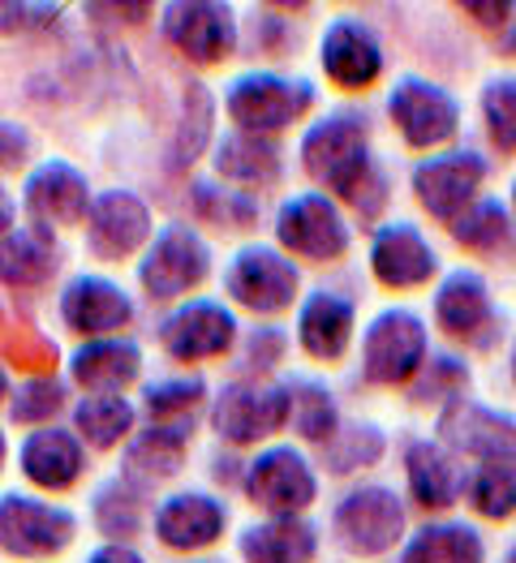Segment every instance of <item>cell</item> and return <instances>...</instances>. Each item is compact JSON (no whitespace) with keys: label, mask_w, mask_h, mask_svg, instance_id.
Instances as JSON below:
<instances>
[{"label":"cell","mask_w":516,"mask_h":563,"mask_svg":"<svg viewBox=\"0 0 516 563\" xmlns=\"http://www.w3.org/2000/svg\"><path fill=\"white\" fill-rule=\"evenodd\" d=\"M301 164L306 173L340 198H353L362 207L366 194L383 198V181L371 168V146L358 117H328L301 139Z\"/></svg>","instance_id":"6da1fadb"},{"label":"cell","mask_w":516,"mask_h":563,"mask_svg":"<svg viewBox=\"0 0 516 563\" xmlns=\"http://www.w3.org/2000/svg\"><path fill=\"white\" fill-rule=\"evenodd\" d=\"M426 366V328L409 310L378 314L362 340V375L378 387L409 383Z\"/></svg>","instance_id":"7a4b0ae2"},{"label":"cell","mask_w":516,"mask_h":563,"mask_svg":"<svg viewBox=\"0 0 516 563\" xmlns=\"http://www.w3.org/2000/svg\"><path fill=\"white\" fill-rule=\"evenodd\" d=\"M310 103H315L310 82H288L276 74H250L229 87V117L233 125H241V134L267 139L284 125H293Z\"/></svg>","instance_id":"3957f363"},{"label":"cell","mask_w":516,"mask_h":563,"mask_svg":"<svg viewBox=\"0 0 516 563\" xmlns=\"http://www.w3.org/2000/svg\"><path fill=\"white\" fill-rule=\"evenodd\" d=\"M288 413H293L288 387H276V383H233V387L220 391L211 426L229 443H259V439L284 430Z\"/></svg>","instance_id":"277c9868"},{"label":"cell","mask_w":516,"mask_h":563,"mask_svg":"<svg viewBox=\"0 0 516 563\" xmlns=\"http://www.w3.org/2000/svg\"><path fill=\"white\" fill-rule=\"evenodd\" d=\"M207 272H211L207 241L186 224H173L151 241V250H146L139 267V280L151 297H182V292L207 280Z\"/></svg>","instance_id":"5b68a950"},{"label":"cell","mask_w":516,"mask_h":563,"mask_svg":"<svg viewBox=\"0 0 516 563\" xmlns=\"http://www.w3.org/2000/svg\"><path fill=\"white\" fill-rule=\"evenodd\" d=\"M405 533V508L387 486H362L336 508V538L358 555H383Z\"/></svg>","instance_id":"8992f818"},{"label":"cell","mask_w":516,"mask_h":563,"mask_svg":"<svg viewBox=\"0 0 516 563\" xmlns=\"http://www.w3.org/2000/svg\"><path fill=\"white\" fill-rule=\"evenodd\" d=\"M276 236H281L284 250H293L301 258H315V263L340 258L349 250V224H344V216L336 211L328 194H301V198L284 202L281 220H276Z\"/></svg>","instance_id":"52a82bcc"},{"label":"cell","mask_w":516,"mask_h":563,"mask_svg":"<svg viewBox=\"0 0 516 563\" xmlns=\"http://www.w3.org/2000/svg\"><path fill=\"white\" fill-rule=\"evenodd\" d=\"M387 112H392L396 130L405 134V142L418 146V151L443 146L457 134V125H461L457 99L448 91H439V87H430V82H422V78H400L392 87Z\"/></svg>","instance_id":"ba28073f"},{"label":"cell","mask_w":516,"mask_h":563,"mask_svg":"<svg viewBox=\"0 0 516 563\" xmlns=\"http://www.w3.org/2000/svg\"><path fill=\"white\" fill-rule=\"evenodd\" d=\"M224 284L241 306H250L259 314H281L297 297V267L267 245H250L233 258Z\"/></svg>","instance_id":"9c48e42d"},{"label":"cell","mask_w":516,"mask_h":563,"mask_svg":"<svg viewBox=\"0 0 516 563\" xmlns=\"http://www.w3.org/2000/svg\"><path fill=\"white\" fill-rule=\"evenodd\" d=\"M245 490H250V499L259 504V508H267V512H276V517H297L301 508H310L315 504V473L306 465V456L301 452H293V448H272V452H263L250 473H245Z\"/></svg>","instance_id":"30bf717a"},{"label":"cell","mask_w":516,"mask_h":563,"mask_svg":"<svg viewBox=\"0 0 516 563\" xmlns=\"http://www.w3.org/2000/svg\"><path fill=\"white\" fill-rule=\"evenodd\" d=\"M164 35L177 52H186L198 65L224 60L237 44L233 9L211 4V0H177L164 9Z\"/></svg>","instance_id":"8fae6325"},{"label":"cell","mask_w":516,"mask_h":563,"mask_svg":"<svg viewBox=\"0 0 516 563\" xmlns=\"http://www.w3.org/2000/svg\"><path fill=\"white\" fill-rule=\"evenodd\" d=\"M482 181H486V164L473 151L422 159L414 168V194L435 220H457L465 207H473Z\"/></svg>","instance_id":"7c38bea8"},{"label":"cell","mask_w":516,"mask_h":563,"mask_svg":"<svg viewBox=\"0 0 516 563\" xmlns=\"http://www.w3.org/2000/svg\"><path fill=\"white\" fill-rule=\"evenodd\" d=\"M74 538V517L65 508H52L26 495L0 499V547L9 555H52L65 551Z\"/></svg>","instance_id":"4fadbf2b"},{"label":"cell","mask_w":516,"mask_h":563,"mask_svg":"<svg viewBox=\"0 0 516 563\" xmlns=\"http://www.w3.org/2000/svg\"><path fill=\"white\" fill-rule=\"evenodd\" d=\"M439 434L457 452H470L482 461H516V418L499 413V409L452 400L439 418Z\"/></svg>","instance_id":"5bb4252c"},{"label":"cell","mask_w":516,"mask_h":563,"mask_svg":"<svg viewBox=\"0 0 516 563\" xmlns=\"http://www.w3.org/2000/svg\"><path fill=\"white\" fill-rule=\"evenodd\" d=\"M237 335L233 314L220 306V301H189L177 314L164 319L160 340L164 349L177 357V362H207V357H220L229 353Z\"/></svg>","instance_id":"9a60e30c"},{"label":"cell","mask_w":516,"mask_h":563,"mask_svg":"<svg viewBox=\"0 0 516 563\" xmlns=\"http://www.w3.org/2000/svg\"><path fill=\"white\" fill-rule=\"evenodd\" d=\"M151 236V216L130 189H112L91 198L87 211V245L99 258H125Z\"/></svg>","instance_id":"2e32d148"},{"label":"cell","mask_w":516,"mask_h":563,"mask_svg":"<svg viewBox=\"0 0 516 563\" xmlns=\"http://www.w3.org/2000/svg\"><path fill=\"white\" fill-rule=\"evenodd\" d=\"M26 211L40 220V224H78L87 220L91 211V189H87V177L65 164V159H47L31 173L26 181Z\"/></svg>","instance_id":"e0dca14e"},{"label":"cell","mask_w":516,"mask_h":563,"mask_svg":"<svg viewBox=\"0 0 516 563\" xmlns=\"http://www.w3.org/2000/svg\"><path fill=\"white\" fill-rule=\"evenodd\" d=\"M378 69H383V52H378L375 35L353 18L331 22L323 35V74L331 82L344 91H362L375 82Z\"/></svg>","instance_id":"ac0fdd59"},{"label":"cell","mask_w":516,"mask_h":563,"mask_svg":"<svg viewBox=\"0 0 516 563\" xmlns=\"http://www.w3.org/2000/svg\"><path fill=\"white\" fill-rule=\"evenodd\" d=\"M61 319L83 335H108L134 319L130 297L103 276H78L61 297Z\"/></svg>","instance_id":"d6986e66"},{"label":"cell","mask_w":516,"mask_h":563,"mask_svg":"<svg viewBox=\"0 0 516 563\" xmlns=\"http://www.w3.org/2000/svg\"><path fill=\"white\" fill-rule=\"evenodd\" d=\"M371 267H375V280L387 284V288H418L439 272V258H435V250L426 245L418 229L392 224L371 245Z\"/></svg>","instance_id":"ffe728a7"},{"label":"cell","mask_w":516,"mask_h":563,"mask_svg":"<svg viewBox=\"0 0 516 563\" xmlns=\"http://www.w3.org/2000/svg\"><path fill=\"white\" fill-rule=\"evenodd\" d=\"M435 323L448 335H457V340L486 344L482 331L495 328V310H491V292H486L482 276H473V272L448 276L439 297H435Z\"/></svg>","instance_id":"44dd1931"},{"label":"cell","mask_w":516,"mask_h":563,"mask_svg":"<svg viewBox=\"0 0 516 563\" xmlns=\"http://www.w3.org/2000/svg\"><path fill=\"white\" fill-rule=\"evenodd\" d=\"M56 267H61V245L44 224H26L0 236V284L40 288L56 276Z\"/></svg>","instance_id":"7402d4cb"},{"label":"cell","mask_w":516,"mask_h":563,"mask_svg":"<svg viewBox=\"0 0 516 563\" xmlns=\"http://www.w3.org/2000/svg\"><path fill=\"white\" fill-rule=\"evenodd\" d=\"M229 525L224 504H216L211 495H177L155 512V533L164 538V547L173 551H198L211 547Z\"/></svg>","instance_id":"603a6c76"},{"label":"cell","mask_w":516,"mask_h":563,"mask_svg":"<svg viewBox=\"0 0 516 563\" xmlns=\"http://www.w3.org/2000/svg\"><path fill=\"white\" fill-rule=\"evenodd\" d=\"M297 340L310 357L319 362H336L344 357L349 340H353V306L344 297H331V292H315L306 306H301V319H297Z\"/></svg>","instance_id":"cb8c5ba5"},{"label":"cell","mask_w":516,"mask_h":563,"mask_svg":"<svg viewBox=\"0 0 516 563\" xmlns=\"http://www.w3.org/2000/svg\"><path fill=\"white\" fill-rule=\"evenodd\" d=\"M22 473L44 490H65L83 473V443L69 430H35L22 443Z\"/></svg>","instance_id":"d4e9b609"},{"label":"cell","mask_w":516,"mask_h":563,"mask_svg":"<svg viewBox=\"0 0 516 563\" xmlns=\"http://www.w3.org/2000/svg\"><path fill=\"white\" fill-rule=\"evenodd\" d=\"M142 371L139 344L130 340H91L74 353V378L99 396H117L125 383H134Z\"/></svg>","instance_id":"484cf974"},{"label":"cell","mask_w":516,"mask_h":563,"mask_svg":"<svg viewBox=\"0 0 516 563\" xmlns=\"http://www.w3.org/2000/svg\"><path fill=\"white\" fill-rule=\"evenodd\" d=\"M405 470H409V490L422 508H452L465 490V473L439 443H414Z\"/></svg>","instance_id":"4316f807"},{"label":"cell","mask_w":516,"mask_h":563,"mask_svg":"<svg viewBox=\"0 0 516 563\" xmlns=\"http://www.w3.org/2000/svg\"><path fill=\"white\" fill-rule=\"evenodd\" d=\"M315 551H319V538L301 517H272L241 538L245 563H310Z\"/></svg>","instance_id":"83f0119b"},{"label":"cell","mask_w":516,"mask_h":563,"mask_svg":"<svg viewBox=\"0 0 516 563\" xmlns=\"http://www.w3.org/2000/svg\"><path fill=\"white\" fill-rule=\"evenodd\" d=\"M216 168L241 186H272L281 177V146L263 134H229L216 151Z\"/></svg>","instance_id":"f1b7e54d"},{"label":"cell","mask_w":516,"mask_h":563,"mask_svg":"<svg viewBox=\"0 0 516 563\" xmlns=\"http://www.w3.org/2000/svg\"><path fill=\"white\" fill-rule=\"evenodd\" d=\"M186 422H173V426H151L146 434H139L134 443H130V452H125V465L134 477L142 482H160V477H173V473L182 470V461H186Z\"/></svg>","instance_id":"f546056e"},{"label":"cell","mask_w":516,"mask_h":563,"mask_svg":"<svg viewBox=\"0 0 516 563\" xmlns=\"http://www.w3.org/2000/svg\"><path fill=\"white\" fill-rule=\"evenodd\" d=\"M400 563H482V538L470 525H426Z\"/></svg>","instance_id":"4dcf8cb0"},{"label":"cell","mask_w":516,"mask_h":563,"mask_svg":"<svg viewBox=\"0 0 516 563\" xmlns=\"http://www.w3.org/2000/svg\"><path fill=\"white\" fill-rule=\"evenodd\" d=\"M74 422H78V434L91 448H117L134 430V409L121 396H91V400L78 405Z\"/></svg>","instance_id":"1f68e13d"},{"label":"cell","mask_w":516,"mask_h":563,"mask_svg":"<svg viewBox=\"0 0 516 563\" xmlns=\"http://www.w3.org/2000/svg\"><path fill=\"white\" fill-rule=\"evenodd\" d=\"M470 504L491 520H508L516 512V461H482V470L465 482Z\"/></svg>","instance_id":"d6a6232c"},{"label":"cell","mask_w":516,"mask_h":563,"mask_svg":"<svg viewBox=\"0 0 516 563\" xmlns=\"http://www.w3.org/2000/svg\"><path fill=\"white\" fill-rule=\"evenodd\" d=\"M95 525H99L108 538H117V542L134 538L142 529V486H134L130 477L108 482V486L95 495Z\"/></svg>","instance_id":"836d02e7"},{"label":"cell","mask_w":516,"mask_h":563,"mask_svg":"<svg viewBox=\"0 0 516 563\" xmlns=\"http://www.w3.org/2000/svg\"><path fill=\"white\" fill-rule=\"evenodd\" d=\"M288 400H293L288 422L297 426L310 443H328L331 434L340 430V418H336V405H331L328 387H319V383H293L288 387Z\"/></svg>","instance_id":"e575fe53"},{"label":"cell","mask_w":516,"mask_h":563,"mask_svg":"<svg viewBox=\"0 0 516 563\" xmlns=\"http://www.w3.org/2000/svg\"><path fill=\"white\" fill-rule=\"evenodd\" d=\"M452 236L465 250H499L508 241V211L499 202H473L452 220Z\"/></svg>","instance_id":"d590c367"},{"label":"cell","mask_w":516,"mask_h":563,"mask_svg":"<svg viewBox=\"0 0 516 563\" xmlns=\"http://www.w3.org/2000/svg\"><path fill=\"white\" fill-rule=\"evenodd\" d=\"M207 396L202 378H168V383H151L146 387V413L160 426L186 422L189 413L198 409V400Z\"/></svg>","instance_id":"8d00e7d4"},{"label":"cell","mask_w":516,"mask_h":563,"mask_svg":"<svg viewBox=\"0 0 516 563\" xmlns=\"http://www.w3.org/2000/svg\"><path fill=\"white\" fill-rule=\"evenodd\" d=\"M323 448H328L331 473H353L362 465H375L378 452H383V434L375 426H344V430L331 434Z\"/></svg>","instance_id":"74e56055"},{"label":"cell","mask_w":516,"mask_h":563,"mask_svg":"<svg viewBox=\"0 0 516 563\" xmlns=\"http://www.w3.org/2000/svg\"><path fill=\"white\" fill-rule=\"evenodd\" d=\"M194 207H198L202 220H216L224 229H245V224L259 220V202H250L245 194H220V189L207 186V181L194 186Z\"/></svg>","instance_id":"f35d334b"},{"label":"cell","mask_w":516,"mask_h":563,"mask_svg":"<svg viewBox=\"0 0 516 563\" xmlns=\"http://www.w3.org/2000/svg\"><path fill=\"white\" fill-rule=\"evenodd\" d=\"M486 130L499 151H516V78H495L482 95Z\"/></svg>","instance_id":"ab89813d"},{"label":"cell","mask_w":516,"mask_h":563,"mask_svg":"<svg viewBox=\"0 0 516 563\" xmlns=\"http://www.w3.org/2000/svg\"><path fill=\"white\" fill-rule=\"evenodd\" d=\"M207 134H211V99H207V87L189 82V87H186V117H182V130H177V146H173L177 164L194 159V155L202 151Z\"/></svg>","instance_id":"60d3db41"},{"label":"cell","mask_w":516,"mask_h":563,"mask_svg":"<svg viewBox=\"0 0 516 563\" xmlns=\"http://www.w3.org/2000/svg\"><path fill=\"white\" fill-rule=\"evenodd\" d=\"M61 405H65V387L56 378H31L18 387L9 413H13V422H47L61 413Z\"/></svg>","instance_id":"b9f144b4"},{"label":"cell","mask_w":516,"mask_h":563,"mask_svg":"<svg viewBox=\"0 0 516 563\" xmlns=\"http://www.w3.org/2000/svg\"><path fill=\"white\" fill-rule=\"evenodd\" d=\"M4 357L22 371H52L56 366V344L44 340L40 331H18L4 340Z\"/></svg>","instance_id":"7bdbcfd3"},{"label":"cell","mask_w":516,"mask_h":563,"mask_svg":"<svg viewBox=\"0 0 516 563\" xmlns=\"http://www.w3.org/2000/svg\"><path fill=\"white\" fill-rule=\"evenodd\" d=\"M461 383H465V366H461L457 357H435L414 396H418V400H430V396L439 400V396H452Z\"/></svg>","instance_id":"ee69618b"},{"label":"cell","mask_w":516,"mask_h":563,"mask_svg":"<svg viewBox=\"0 0 516 563\" xmlns=\"http://www.w3.org/2000/svg\"><path fill=\"white\" fill-rule=\"evenodd\" d=\"M61 18V4H0V31H35V26H52Z\"/></svg>","instance_id":"f6af8a7d"},{"label":"cell","mask_w":516,"mask_h":563,"mask_svg":"<svg viewBox=\"0 0 516 563\" xmlns=\"http://www.w3.org/2000/svg\"><path fill=\"white\" fill-rule=\"evenodd\" d=\"M284 353V335L276 328H263L250 335V344H245V362L254 366V371H267V366H276Z\"/></svg>","instance_id":"bcb514c9"},{"label":"cell","mask_w":516,"mask_h":563,"mask_svg":"<svg viewBox=\"0 0 516 563\" xmlns=\"http://www.w3.org/2000/svg\"><path fill=\"white\" fill-rule=\"evenodd\" d=\"M26 151H31V139H26L18 125L0 121V168H18V164H26Z\"/></svg>","instance_id":"7dc6e473"},{"label":"cell","mask_w":516,"mask_h":563,"mask_svg":"<svg viewBox=\"0 0 516 563\" xmlns=\"http://www.w3.org/2000/svg\"><path fill=\"white\" fill-rule=\"evenodd\" d=\"M470 18H482V26H504L513 18V4H465Z\"/></svg>","instance_id":"c3c4849f"},{"label":"cell","mask_w":516,"mask_h":563,"mask_svg":"<svg viewBox=\"0 0 516 563\" xmlns=\"http://www.w3.org/2000/svg\"><path fill=\"white\" fill-rule=\"evenodd\" d=\"M91 563H146L139 551H130L125 542H108V547H99L91 555Z\"/></svg>","instance_id":"681fc988"},{"label":"cell","mask_w":516,"mask_h":563,"mask_svg":"<svg viewBox=\"0 0 516 563\" xmlns=\"http://www.w3.org/2000/svg\"><path fill=\"white\" fill-rule=\"evenodd\" d=\"M91 18H103V13H112V18H151V4H91L87 9Z\"/></svg>","instance_id":"f907efd6"},{"label":"cell","mask_w":516,"mask_h":563,"mask_svg":"<svg viewBox=\"0 0 516 563\" xmlns=\"http://www.w3.org/2000/svg\"><path fill=\"white\" fill-rule=\"evenodd\" d=\"M9 233H13V198L0 186V236H9Z\"/></svg>","instance_id":"816d5d0a"},{"label":"cell","mask_w":516,"mask_h":563,"mask_svg":"<svg viewBox=\"0 0 516 563\" xmlns=\"http://www.w3.org/2000/svg\"><path fill=\"white\" fill-rule=\"evenodd\" d=\"M508 52H513V56H516V31H513V35H508Z\"/></svg>","instance_id":"f5cc1de1"},{"label":"cell","mask_w":516,"mask_h":563,"mask_svg":"<svg viewBox=\"0 0 516 563\" xmlns=\"http://www.w3.org/2000/svg\"><path fill=\"white\" fill-rule=\"evenodd\" d=\"M499 563H516V547H513V551H508V555H504Z\"/></svg>","instance_id":"db71d44e"},{"label":"cell","mask_w":516,"mask_h":563,"mask_svg":"<svg viewBox=\"0 0 516 563\" xmlns=\"http://www.w3.org/2000/svg\"><path fill=\"white\" fill-rule=\"evenodd\" d=\"M4 387H9V383H4V371H0V400H4Z\"/></svg>","instance_id":"11a10c76"},{"label":"cell","mask_w":516,"mask_h":563,"mask_svg":"<svg viewBox=\"0 0 516 563\" xmlns=\"http://www.w3.org/2000/svg\"><path fill=\"white\" fill-rule=\"evenodd\" d=\"M508 362H513V383H516V344H513V357H508Z\"/></svg>","instance_id":"9f6ffc18"},{"label":"cell","mask_w":516,"mask_h":563,"mask_svg":"<svg viewBox=\"0 0 516 563\" xmlns=\"http://www.w3.org/2000/svg\"><path fill=\"white\" fill-rule=\"evenodd\" d=\"M0 465H4V434H0Z\"/></svg>","instance_id":"6f0895ef"},{"label":"cell","mask_w":516,"mask_h":563,"mask_svg":"<svg viewBox=\"0 0 516 563\" xmlns=\"http://www.w3.org/2000/svg\"><path fill=\"white\" fill-rule=\"evenodd\" d=\"M513 198H516V186H513Z\"/></svg>","instance_id":"680465c9"}]
</instances>
